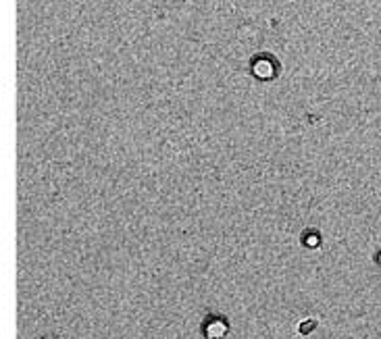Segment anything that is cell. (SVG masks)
I'll return each mask as SVG.
<instances>
[{
	"mask_svg": "<svg viewBox=\"0 0 381 339\" xmlns=\"http://www.w3.org/2000/svg\"><path fill=\"white\" fill-rule=\"evenodd\" d=\"M225 331H227L225 322H211V325L206 327V335L211 337V339H219V337L225 335Z\"/></svg>",
	"mask_w": 381,
	"mask_h": 339,
	"instance_id": "cell-1",
	"label": "cell"
}]
</instances>
